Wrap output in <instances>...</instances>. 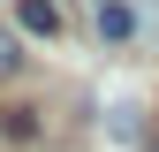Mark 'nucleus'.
<instances>
[{"label": "nucleus", "mask_w": 159, "mask_h": 152, "mask_svg": "<svg viewBox=\"0 0 159 152\" xmlns=\"http://www.w3.org/2000/svg\"><path fill=\"white\" fill-rule=\"evenodd\" d=\"M98 38H129V8L121 0H98Z\"/></svg>", "instance_id": "obj_2"}, {"label": "nucleus", "mask_w": 159, "mask_h": 152, "mask_svg": "<svg viewBox=\"0 0 159 152\" xmlns=\"http://www.w3.org/2000/svg\"><path fill=\"white\" fill-rule=\"evenodd\" d=\"M15 69H23V38H15L8 23H0V84H8V76H15Z\"/></svg>", "instance_id": "obj_3"}, {"label": "nucleus", "mask_w": 159, "mask_h": 152, "mask_svg": "<svg viewBox=\"0 0 159 152\" xmlns=\"http://www.w3.org/2000/svg\"><path fill=\"white\" fill-rule=\"evenodd\" d=\"M23 31H38V38H61V8H53V0H23Z\"/></svg>", "instance_id": "obj_1"}]
</instances>
